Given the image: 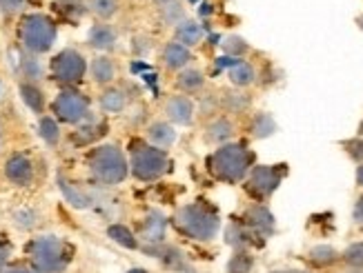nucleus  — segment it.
Segmentation results:
<instances>
[{
    "instance_id": "nucleus-31",
    "label": "nucleus",
    "mask_w": 363,
    "mask_h": 273,
    "mask_svg": "<svg viewBox=\"0 0 363 273\" xmlns=\"http://www.w3.org/2000/svg\"><path fill=\"white\" fill-rule=\"evenodd\" d=\"M252 267H255V258H252V255L245 249H241V251H236L230 258L228 273H250Z\"/></svg>"
},
{
    "instance_id": "nucleus-9",
    "label": "nucleus",
    "mask_w": 363,
    "mask_h": 273,
    "mask_svg": "<svg viewBox=\"0 0 363 273\" xmlns=\"http://www.w3.org/2000/svg\"><path fill=\"white\" fill-rule=\"evenodd\" d=\"M283 178V169H277L272 165H259L255 169H250L247 173V194H252L257 200H265L270 198L277 187L281 185Z\"/></svg>"
},
{
    "instance_id": "nucleus-20",
    "label": "nucleus",
    "mask_w": 363,
    "mask_h": 273,
    "mask_svg": "<svg viewBox=\"0 0 363 273\" xmlns=\"http://www.w3.org/2000/svg\"><path fill=\"white\" fill-rule=\"evenodd\" d=\"M203 40V29L199 23L194 21H183L181 25H177V42H181L183 47H196Z\"/></svg>"
},
{
    "instance_id": "nucleus-10",
    "label": "nucleus",
    "mask_w": 363,
    "mask_h": 273,
    "mask_svg": "<svg viewBox=\"0 0 363 273\" xmlns=\"http://www.w3.org/2000/svg\"><path fill=\"white\" fill-rule=\"evenodd\" d=\"M245 227L261 238H267L274 233V216L265 204H252L245 211Z\"/></svg>"
},
{
    "instance_id": "nucleus-28",
    "label": "nucleus",
    "mask_w": 363,
    "mask_h": 273,
    "mask_svg": "<svg viewBox=\"0 0 363 273\" xmlns=\"http://www.w3.org/2000/svg\"><path fill=\"white\" fill-rule=\"evenodd\" d=\"M107 233H109V238L114 240V243H118L121 247H125V249H138V240H136V236L125 227V224H112V227L107 229Z\"/></svg>"
},
{
    "instance_id": "nucleus-39",
    "label": "nucleus",
    "mask_w": 363,
    "mask_h": 273,
    "mask_svg": "<svg viewBox=\"0 0 363 273\" xmlns=\"http://www.w3.org/2000/svg\"><path fill=\"white\" fill-rule=\"evenodd\" d=\"M345 151H348L350 158L357 160L359 165H363V138H354L345 142Z\"/></svg>"
},
{
    "instance_id": "nucleus-29",
    "label": "nucleus",
    "mask_w": 363,
    "mask_h": 273,
    "mask_svg": "<svg viewBox=\"0 0 363 273\" xmlns=\"http://www.w3.org/2000/svg\"><path fill=\"white\" fill-rule=\"evenodd\" d=\"M87 7L101 21H109L118 11V0H87Z\"/></svg>"
},
{
    "instance_id": "nucleus-24",
    "label": "nucleus",
    "mask_w": 363,
    "mask_h": 273,
    "mask_svg": "<svg viewBox=\"0 0 363 273\" xmlns=\"http://www.w3.org/2000/svg\"><path fill=\"white\" fill-rule=\"evenodd\" d=\"M228 76L232 80V85H236V87H247V85L255 83L257 71H255V67L250 65V62L239 60V62H234V65L230 67Z\"/></svg>"
},
{
    "instance_id": "nucleus-21",
    "label": "nucleus",
    "mask_w": 363,
    "mask_h": 273,
    "mask_svg": "<svg viewBox=\"0 0 363 273\" xmlns=\"http://www.w3.org/2000/svg\"><path fill=\"white\" fill-rule=\"evenodd\" d=\"M18 71L21 76L25 78V83H38V80L43 78V65H40V60L34 56V54H21V60H18Z\"/></svg>"
},
{
    "instance_id": "nucleus-25",
    "label": "nucleus",
    "mask_w": 363,
    "mask_h": 273,
    "mask_svg": "<svg viewBox=\"0 0 363 273\" xmlns=\"http://www.w3.org/2000/svg\"><path fill=\"white\" fill-rule=\"evenodd\" d=\"M21 95L25 105L34 111V114H43L45 111V98H43V91L34 85V83H21Z\"/></svg>"
},
{
    "instance_id": "nucleus-26",
    "label": "nucleus",
    "mask_w": 363,
    "mask_h": 273,
    "mask_svg": "<svg viewBox=\"0 0 363 273\" xmlns=\"http://www.w3.org/2000/svg\"><path fill=\"white\" fill-rule=\"evenodd\" d=\"M58 187H60V191H62V196L67 198V202L72 204V207H76V209H87L89 207V198H87V194H83L81 189H76L69 180H65L60 175L58 178Z\"/></svg>"
},
{
    "instance_id": "nucleus-15",
    "label": "nucleus",
    "mask_w": 363,
    "mask_h": 273,
    "mask_svg": "<svg viewBox=\"0 0 363 273\" xmlns=\"http://www.w3.org/2000/svg\"><path fill=\"white\" fill-rule=\"evenodd\" d=\"M165 231H167V220L161 214L152 211L145 218V222H143V231H140V238H143L145 243H150V245H161L163 240H165Z\"/></svg>"
},
{
    "instance_id": "nucleus-33",
    "label": "nucleus",
    "mask_w": 363,
    "mask_h": 273,
    "mask_svg": "<svg viewBox=\"0 0 363 273\" xmlns=\"http://www.w3.org/2000/svg\"><path fill=\"white\" fill-rule=\"evenodd\" d=\"M56 9H60L69 18H81L85 13V5L83 0H56Z\"/></svg>"
},
{
    "instance_id": "nucleus-6",
    "label": "nucleus",
    "mask_w": 363,
    "mask_h": 273,
    "mask_svg": "<svg viewBox=\"0 0 363 273\" xmlns=\"http://www.w3.org/2000/svg\"><path fill=\"white\" fill-rule=\"evenodd\" d=\"M130 169L134 173V178L143 180V182H154L167 173L169 158L163 149L145 144V147L134 149V153L130 158Z\"/></svg>"
},
{
    "instance_id": "nucleus-5",
    "label": "nucleus",
    "mask_w": 363,
    "mask_h": 273,
    "mask_svg": "<svg viewBox=\"0 0 363 273\" xmlns=\"http://www.w3.org/2000/svg\"><path fill=\"white\" fill-rule=\"evenodd\" d=\"M21 42L29 54H45L50 52L56 42V25L50 16L45 13H29L21 23Z\"/></svg>"
},
{
    "instance_id": "nucleus-7",
    "label": "nucleus",
    "mask_w": 363,
    "mask_h": 273,
    "mask_svg": "<svg viewBox=\"0 0 363 273\" xmlns=\"http://www.w3.org/2000/svg\"><path fill=\"white\" fill-rule=\"evenodd\" d=\"M54 114L58 120L67 122V124H81L85 120H91L89 114V103L83 93H78L74 89H65L56 95V100L52 105Z\"/></svg>"
},
{
    "instance_id": "nucleus-30",
    "label": "nucleus",
    "mask_w": 363,
    "mask_h": 273,
    "mask_svg": "<svg viewBox=\"0 0 363 273\" xmlns=\"http://www.w3.org/2000/svg\"><path fill=\"white\" fill-rule=\"evenodd\" d=\"M38 132H40V138L47 142V144H58L60 140V129H58V122L52 118V116H43L40 122H38Z\"/></svg>"
},
{
    "instance_id": "nucleus-23",
    "label": "nucleus",
    "mask_w": 363,
    "mask_h": 273,
    "mask_svg": "<svg viewBox=\"0 0 363 273\" xmlns=\"http://www.w3.org/2000/svg\"><path fill=\"white\" fill-rule=\"evenodd\" d=\"M203 85H205V76H203V71H199V69H192V67H185V69H181V74H179V78H177V87L181 89V91H185V93H196V91H201L203 89Z\"/></svg>"
},
{
    "instance_id": "nucleus-43",
    "label": "nucleus",
    "mask_w": 363,
    "mask_h": 273,
    "mask_svg": "<svg viewBox=\"0 0 363 273\" xmlns=\"http://www.w3.org/2000/svg\"><path fill=\"white\" fill-rule=\"evenodd\" d=\"M3 273H36V271L29 267H11V269H5Z\"/></svg>"
},
{
    "instance_id": "nucleus-47",
    "label": "nucleus",
    "mask_w": 363,
    "mask_h": 273,
    "mask_svg": "<svg viewBox=\"0 0 363 273\" xmlns=\"http://www.w3.org/2000/svg\"><path fill=\"white\" fill-rule=\"evenodd\" d=\"M130 273H150V271H145V269H132Z\"/></svg>"
},
{
    "instance_id": "nucleus-45",
    "label": "nucleus",
    "mask_w": 363,
    "mask_h": 273,
    "mask_svg": "<svg viewBox=\"0 0 363 273\" xmlns=\"http://www.w3.org/2000/svg\"><path fill=\"white\" fill-rule=\"evenodd\" d=\"M272 273H306V271H296V269H286V271H272Z\"/></svg>"
},
{
    "instance_id": "nucleus-16",
    "label": "nucleus",
    "mask_w": 363,
    "mask_h": 273,
    "mask_svg": "<svg viewBox=\"0 0 363 273\" xmlns=\"http://www.w3.org/2000/svg\"><path fill=\"white\" fill-rule=\"evenodd\" d=\"M89 71H91L94 83L109 85V83H114V78H116V62L109 56H96L91 60Z\"/></svg>"
},
{
    "instance_id": "nucleus-2",
    "label": "nucleus",
    "mask_w": 363,
    "mask_h": 273,
    "mask_svg": "<svg viewBox=\"0 0 363 273\" xmlns=\"http://www.w3.org/2000/svg\"><path fill=\"white\" fill-rule=\"evenodd\" d=\"M27 255L36 273H62L72 262V247L56 236H40L27 245Z\"/></svg>"
},
{
    "instance_id": "nucleus-11",
    "label": "nucleus",
    "mask_w": 363,
    "mask_h": 273,
    "mask_svg": "<svg viewBox=\"0 0 363 273\" xmlns=\"http://www.w3.org/2000/svg\"><path fill=\"white\" fill-rule=\"evenodd\" d=\"M5 175L9 182L18 185V187H27L31 180H34V165H31V160L27 156L13 153L5 163Z\"/></svg>"
},
{
    "instance_id": "nucleus-12",
    "label": "nucleus",
    "mask_w": 363,
    "mask_h": 273,
    "mask_svg": "<svg viewBox=\"0 0 363 273\" xmlns=\"http://www.w3.org/2000/svg\"><path fill=\"white\" fill-rule=\"evenodd\" d=\"M165 114L174 124H192L196 107L189 95H172L165 103Z\"/></svg>"
},
{
    "instance_id": "nucleus-49",
    "label": "nucleus",
    "mask_w": 363,
    "mask_h": 273,
    "mask_svg": "<svg viewBox=\"0 0 363 273\" xmlns=\"http://www.w3.org/2000/svg\"><path fill=\"white\" fill-rule=\"evenodd\" d=\"M361 27H363V21H361Z\"/></svg>"
},
{
    "instance_id": "nucleus-14",
    "label": "nucleus",
    "mask_w": 363,
    "mask_h": 273,
    "mask_svg": "<svg viewBox=\"0 0 363 273\" xmlns=\"http://www.w3.org/2000/svg\"><path fill=\"white\" fill-rule=\"evenodd\" d=\"M163 65L172 71H179V69H185L189 65V60H192V54H189L187 47H183L181 42H167L163 47Z\"/></svg>"
},
{
    "instance_id": "nucleus-37",
    "label": "nucleus",
    "mask_w": 363,
    "mask_h": 273,
    "mask_svg": "<svg viewBox=\"0 0 363 273\" xmlns=\"http://www.w3.org/2000/svg\"><path fill=\"white\" fill-rule=\"evenodd\" d=\"M223 50H225L228 56H243L247 52V42L243 38H239V36H230L223 42Z\"/></svg>"
},
{
    "instance_id": "nucleus-35",
    "label": "nucleus",
    "mask_w": 363,
    "mask_h": 273,
    "mask_svg": "<svg viewBox=\"0 0 363 273\" xmlns=\"http://www.w3.org/2000/svg\"><path fill=\"white\" fill-rule=\"evenodd\" d=\"M163 21L167 25H181L185 21V11L179 3H169V5H163Z\"/></svg>"
},
{
    "instance_id": "nucleus-8",
    "label": "nucleus",
    "mask_w": 363,
    "mask_h": 273,
    "mask_svg": "<svg viewBox=\"0 0 363 273\" xmlns=\"http://www.w3.org/2000/svg\"><path fill=\"white\" fill-rule=\"evenodd\" d=\"M85 71H87V62H85L83 54H78L76 50H62L52 60V76L62 85L81 83Z\"/></svg>"
},
{
    "instance_id": "nucleus-18",
    "label": "nucleus",
    "mask_w": 363,
    "mask_h": 273,
    "mask_svg": "<svg viewBox=\"0 0 363 273\" xmlns=\"http://www.w3.org/2000/svg\"><path fill=\"white\" fill-rule=\"evenodd\" d=\"M234 136V124L230 118H216L208 124L205 129V140L214 142V144H225Z\"/></svg>"
},
{
    "instance_id": "nucleus-13",
    "label": "nucleus",
    "mask_w": 363,
    "mask_h": 273,
    "mask_svg": "<svg viewBox=\"0 0 363 273\" xmlns=\"http://www.w3.org/2000/svg\"><path fill=\"white\" fill-rule=\"evenodd\" d=\"M147 140L152 147H159V149H169L172 144L177 142V132L174 127L165 120H156L147 127Z\"/></svg>"
},
{
    "instance_id": "nucleus-22",
    "label": "nucleus",
    "mask_w": 363,
    "mask_h": 273,
    "mask_svg": "<svg viewBox=\"0 0 363 273\" xmlns=\"http://www.w3.org/2000/svg\"><path fill=\"white\" fill-rule=\"evenodd\" d=\"M225 243L230 247H234L236 251H241L252 243V231L241 222H232V224H228V229H225Z\"/></svg>"
},
{
    "instance_id": "nucleus-3",
    "label": "nucleus",
    "mask_w": 363,
    "mask_h": 273,
    "mask_svg": "<svg viewBox=\"0 0 363 273\" xmlns=\"http://www.w3.org/2000/svg\"><path fill=\"white\" fill-rule=\"evenodd\" d=\"M174 222L185 236H189L192 240H201V243L212 240L220 229L218 214L203 202H189L181 207L174 216Z\"/></svg>"
},
{
    "instance_id": "nucleus-34",
    "label": "nucleus",
    "mask_w": 363,
    "mask_h": 273,
    "mask_svg": "<svg viewBox=\"0 0 363 273\" xmlns=\"http://www.w3.org/2000/svg\"><path fill=\"white\" fill-rule=\"evenodd\" d=\"M36 214L34 211H31V209H21V211H16L13 214V224H16V227H18V229H34L36 227Z\"/></svg>"
},
{
    "instance_id": "nucleus-32",
    "label": "nucleus",
    "mask_w": 363,
    "mask_h": 273,
    "mask_svg": "<svg viewBox=\"0 0 363 273\" xmlns=\"http://www.w3.org/2000/svg\"><path fill=\"white\" fill-rule=\"evenodd\" d=\"M310 260L317 265V267H328V265H335L339 260V253L333 247L321 245V247H314L310 251Z\"/></svg>"
},
{
    "instance_id": "nucleus-40",
    "label": "nucleus",
    "mask_w": 363,
    "mask_h": 273,
    "mask_svg": "<svg viewBox=\"0 0 363 273\" xmlns=\"http://www.w3.org/2000/svg\"><path fill=\"white\" fill-rule=\"evenodd\" d=\"M25 7V0H0V11L11 16V13H18Z\"/></svg>"
},
{
    "instance_id": "nucleus-41",
    "label": "nucleus",
    "mask_w": 363,
    "mask_h": 273,
    "mask_svg": "<svg viewBox=\"0 0 363 273\" xmlns=\"http://www.w3.org/2000/svg\"><path fill=\"white\" fill-rule=\"evenodd\" d=\"M9 253H11L9 245H7V243H0V273H3V271H5V267H7Z\"/></svg>"
},
{
    "instance_id": "nucleus-44",
    "label": "nucleus",
    "mask_w": 363,
    "mask_h": 273,
    "mask_svg": "<svg viewBox=\"0 0 363 273\" xmlns=\"http://www.w3.org/2000/svg\"><path fill=\"white\" fill-rule=\"evenodd\" d=\"M357 185L363 187V165H359V169H357Z\"/></svg>"
},
{
    "instance_id": "nucleus-48",
    "label": "nucleus",
    "mask_w": 363,
    "mask_h": 273,
    "mask_svg": "<svg viewBox=\"0 0 363 273\" xmlns=\"http://www.w3.org/2000/svg\"><path fill=\"white\" fill-rule=\"evenodd\" d=\"M359 136H361V138H363V122H361V124H359Z\"/></svg>"
},
{
    "instance_id": "nucleus-4",
    "label": "nucleus",
    "mask_w": 363,
    "mask_h": 273,
    "mask_svg": "<svg viewBox=\"0 0 363 273\" xmlns=\"http://www.w3.org/2000/svg\"><path fill=\"white\" fill-rule=\"evenodd\" d=\"M89 171L101 185L114 187L123 182L130 173V163L116 144H103L89 156Z\"/></svg>"
},
{
    "instance_id": "nucleus-38",
    "label": "nucleus",
    "mask_w": 363,
    "mask_h": 273,
    "mask_svg": "<svg viewBox=\"0 0 363 273\" xmlns=\"http://www.w3.org/2000/svg\"><path fill=\"white\" fill-rule=\"evenodd\" d=\"M223 105L228 111H232V114H239V111H243L247 107V98L243 93H225Z\"/></svg>"
},
{
    "instance_id": "nucleus-27",
    "label": "nucleus",
    "mask_w": 363,
    "mask_h": 273,
    "mask_svg": "<svg viewBox=\"0 0 363 273\" xmlns=\"http://www.w3.org/2000/svg\"><path fill=\"white\" fill-rule=\"evenodd\" d=\"M250 132L255 138H267L277 132V122L270 114H257L255 118H252Z\"/></svg>"
},
{
    "instance_id": "nucleus-1",
    "label": "nucleus",
    "mask_w": 363,
    "mask_h": 273,
    "mask_svg": "<svg viewBox=\"0 0 363 273\" xmlns=\"http://www.w3.org/2000/svg\"><path fill=\"white\" fill-rule=\"evenodd\" d=\"M252 163H255V153L245 144L225 142L208 158V169L220 182L236 185L247 178Z\"/></svg>"
},
{
    "instance_id": "nucleus-19",
    "label": "nucleus",
    "mask_w": 363,
    "mask_h": 273,
    "mask_svg": "<svg viewBox=\"0 0 363 273\" xmlns=\"http://www.w3.org/2000/svg\"><path fill=\"white\" fill-rule=\"evenodd\" d=\"M101 109L105 111V114H121V111L125 109V105H128V95H125L123 89L118 87H112V89H105L101 93Z\"/></svg>"
},
{
    "instance_id": "nucleus-42",
    "label": "nucleus",
    "mask_w": 363,
    "mask_h": 273,
    "mask_svg": "<svg viewBox=\"0 0 363 273\" xmlns=\"http://www.w3.org/2000/svg\"><path fill=\"white\" fill-rule=\"evenodd\" d=\"M354 224L359 229H363V196L354 204Z\"/></svg>"
},
{
    "instance_id": "nucleus-46",
    "label": "nucleus",
    "mask_w": 363,
    "mask_h": 273,
    "mask_svg": "<svg viewBox=\"0 0 363 273\" xmlns=\"http://www.w3.org/2000/svg\"><path fill=\"white\" fill-rule=\"evenodd\" d=\"M159 5H169V3H174V0H156Z\"/></svg>"
},
{
    "instance_id": "nucleus-17",
    "label": "nucleus",
    "mask_w": 363,
    "mask_h": 273,
    "mask_svg": "<svg viewBox=\"0 0 363 273\" xmlns=\"http://www.w3.org/2000/svg\"><path fill=\"white\" fill-rule=\"evenodd\" d=\"M89 45L94 47V50H99V52H107V50H112V47L116 45V31L112 25H94L89 29Z\"/></svg>"
},
{
    "instance_id": "nucleus-36",
    "label": "nucleus",
    "mask_w": 363,
    "mask_h": 273,
    "mask_svg": "<svg viewBox=\"0 0 363 273\" xmlns=\"http://www.w3.org/2000/svg\"><path fill=\"white\" fill-rule=\"evenodd\" d=\"M343 260L348 262L350 267L361 269L363 267V243H354L348 249L343 251Z\"/></svg>"
}]
</instances>
